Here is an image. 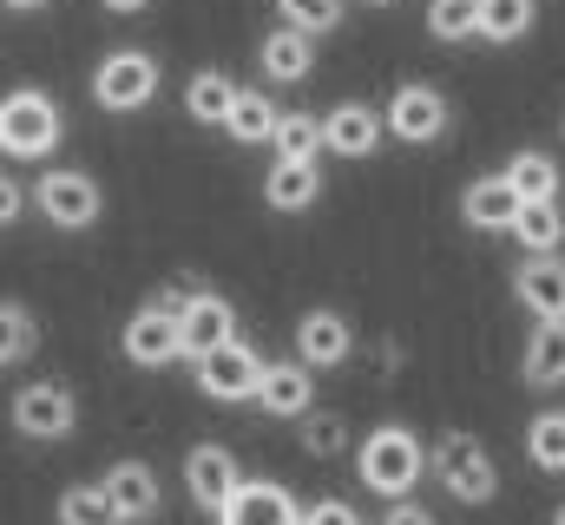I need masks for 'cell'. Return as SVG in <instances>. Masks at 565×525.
Here are the masks:
<instances>
[{"label":"cell","mask_w":565,"mask_h":525,"mask_svg":"<svg viewBox=\"0 0 565 525\" xmlns=\"http://www.w3.org/2000/svg\"><path fill=\"white\" fill-rule=\"evenodd\" d=\"M355 473H362V486H369L375 500H408L427 473V440L415 427H402V420H382V427L355 447Z\"/></svg>","instance_id":"obj_1"},{"label":"cell","mask_w":565,"mask_h":525,"mask_svg":"<svg viewBox=\"0 0 565 525\" xmlns=\"http://www.w3.org/2000/svg\"><path fill=\"white\" fill-rule=\"evenodd\" d=\"M60 138H66V119L46 86L0 93V158H46Z\"/></svg>","instance_id":"obj_2"},{"label":"cell","mask_w":565,"mask_h":525,"mask_svg":"<svg viewBox=\"0 0 565 525\" xmlns=\"http://www.w3.org/2000/svg\"><path fill=\"white\" fill-rule=\"evenodd\" d=\"M427 460H434V480L447 486V500H460V506H487V500L500 493V467H493V453H487L467 427L434 433Z\"/></svg>","instance_id":"obj_3"},{"label":"cell","mask_w":565,"mask_h":525,"mask_svg":"<svg viewBox=\"0 0 565 525\" xmlns=\"http://www.w3.org/2000/svg\"><path fill=\"white\" fill-rule=\"evenodd\" d=\"M33 211H40L53 231L79 237V231H93V224H99L106 191H99V178H93V171H79V164H53V171H40V184H33Z\"/></svg>","instance_id":"obj_4"},{"label":"cell","mask_w":565,"mask_h":525,"mask_svg":"<svg viewBox=\"0 0 565 525\" xmlns=\"http://www.w3.org/2000/svg\"><path fill=\"white\" fill-rule=\"evenodd\" d=\"M7 420H13V433L20 440H33V447H53V440H66L73 427H79V400L66 382H26V388H13V407H7Z\"/></svg>","instance_id":"obj_5"},{"label":"cell","mask_w":565,"mask_h":525,"mask_svg":"<svg viewBox=\"0 0 565 525\" xmlns=\"http://www.w3.org/2000/svg\"><path fill=\"white\" fill-rule=\"evenodd\" d=\"M158 60L145 53V46H119V53H106L99 66H93V106H106V113H145L151 99H158Z\"/></svg>","instance_id":"obj_6"},{"label":"cell","mask_w":565,"mask_h":525,"mask_svg":"<svg viewBox=\"0 0 565 525\" xmlns=\"http://www.w3.org/2000/svg\"><path fill=\"white\" fill-rule=\"evenodd\" d=\"M447 126H454V106H447V93L427 86V79L395 86V99H388V113H382V131H395L402 144H434Z\"/></svg>","instance_id":"obj_7"},{"label":"cell","mask_w":565,"mask_h":525,"mask_svg":"<svg viewBox=\"0 0 565 525\" xmlns=\"http://www.w3.org/2000/svg\"><path fill=\"white\" fill-rule=\"evenodd\" d=\"M264 382V349L257 342H224V349H211V355H198V388L211 394V400H224V407H237V400H250Z\"/></svg>","instance_id":"obj_8"},{"label":"cell","mask_w":565,"mask_h":525,"mask_svg":"<svg viewBox=\"0 0 565 525\" xmlns=\"http://www.w3.org/2000/svg\"><path fill=\"white\" fill-rule=\"evenodd\" d=\"M171 315H178V355H191V362L224 349V342H237V309L217 289H191Z\"/></svg>","instance_id":"obj_9"},{"label":"cell","mask_w":565,"mask_h":525,"mask_svg":"<svg viewBox=\"0 0 565 525\" xmlns=\"http://www.w3.org/2000/svg\"><path fill=\"white\" fill-rule=\"evenodd\" d=\"M184 486H191V500L217 519V513H224V500L244 486V467H237V453H231L224 440H198V447L184 453Z\"/></svg>","instance_id":"obj_10"},{"label":"cell","mask_w":565,"mask_h":525,"mask_svg":"<svg viewBox=\"0 0 565 525\" xmlns=\"http://www.w3.org/2000/svg\"><path fill=\"white\" fill-rule=\"evenodd\" d=\"M355 355V329L342 309H302L296 315V362L316 375V368H342Z\"/></svg>","instance_id":"obj_11"},{"label":"cell","mask_w":565,"mask_h":525,"mask_svg":"<svg viewBox=\"0 0 565 525\" xmlns=\"http://www.w3.org/2000/svg\"><path fill=\"white\" fill-rule=\"evenodd\" d=\"M119 355H126L132 368H171V362H178V315L158 309V302H145L139 315L119 329Z\"/></svg>","instance_id":"obj_12"},{"label":"cell","mask_w":565,"mask_h":525,"mask_svg":"<svg viewBox=\"0 0 565 525\" xmlns=\"http://www.w3.org/2000/svg\"><path fill=\"white\" fill-rule=\"evenodd\" d=\"M99 493L113 500L119 525H145V519H158V506H164V486H158V473H151L145 460H119V467H106Z\"/></svg>","instance_id":"obj_13"},{"label":"cell","mask_w":565,"mask_h":525,"mask_svg":"<svg viewBox=\"0 0 565 525\" xmlns=\"http://www.w3.org/2000/svg\"><path fill=\"white\" fill-rule=\"evenodd\" d=\"M217 525H302V506H296V493L277 486V480H244L224 500Z\"/></svg>","instance_id":"obj_14"},{"label":"cell","mask_w":565,"mask_h":525,"mask_svg":"<svg viewBox=\"0 0 565 525\" xmlns=\"http://www.w3.org/2000/svg\"><path fill=\"white\" fill-rule=\"evenodd\" d=\"M513 296L526 315L565 322V262L559 257H520L513 262Z\"/></svg>","instance_id":"obj_15"},{"label":"cell","mask_w":565,"mask_h":525,"mask_svg":"<svg viewBox=\"0 0 565 525\" xmlns=\"http://www.w3.org/2000/svg\"><path fill=\"white\" fill-rule=\"evenodd\" d=\"M270 420H302L309 407H316V375L302 368V362H264V382L250 394Z\"/></svg>","instance_id":"obj_16"},{"label":"cell","mask_w":565,"mask_h":525,"mask_svg":"<svg viewBox=\"0 0 565 525\" xmlns=\"http://www.w3.org/2000/svg\"><path fill=\"white\" fill-rule=\"evenodd\" d=\"M375 144H382V113H375V106H362V99L329 106V119H322V151H335V158H369Z\"/></svg>","instance_id":"obj_17"},{"label":"cell","mask_w":565,"mask_h":525,"mask_svg":"<svg viewBox=\"0 0 565 525\" xmlns=\"http://www.w3.org/2000/svg\"><path fill=\"white\" fill-rule=\"evenodd\" d=\"M513 211H520V197L507 191V178H473L467 191H460V224L467 231H513Z\"/></svg>","instance_id":"obj_18"},{"label":"cell","mask_w":565,"mask_h":525,"mask_svg":"<svg viewBox=\"0 0 565 525\" xmlns=\"http://www.w3.org/2000/svg\"><path fill=\"white\" fill-rule=\"evenodd\" d=\"M500 178H507V191H513L520 204H559V184H565L553 151H513Z\"/></svg>","instance_id":"obj_19"},{"label":"cell","mask_w":565,"mask_h":525,"mask_svg":"<svg viewBox=\"0 0 565 525\" xmlns=\"http://www.w3.org/2000/svg\"><path fill=\"white\" fill-rule=\"evenodd\" d=\"M257 66H264L277 86H302V79L316 73V40H309V33H296V26H277V33H264Z\"/></svg>","instance_id":"obj_20"},{"label":"cell","mask_w":565,"mask_h":525,"mask_svg":"<svg viewBox=\"0 0 565 525\" xmlns=\"http://www.w3.org/2000/svg\"><path fill=\"white\" fill-rule=\"evenodd\" d=\"M520 375H526V388H565V322H533Z\"/></svg>","instance_id":"obj_21"},{"label":"cell","mask_w":565,"mask_h":525,"mask_svg":"<svg viewBox=\"0 0 565 525\" xmlns=\"http://www.w3.org/2000/svg\"><path fill=\"white\" fill-rule=\"evenodd\" d=\"M507 237H513L526 257H559V244H565V211H559V204H520Z\"/></svg>","instance_id":"obj_22"},{"label":"cell","mask_w":565,"mask_h":525,"mask_svg":"<svg viewBox=\"0 0 565 525\" xmlns=\"http://www.w3.org/2000/svg\"><path fill=\"white\" fill-rule=\"evenodd\" d=\"M231 99H237V79H231L224 66H204V73L184 79V113H191L198 126H224Z\"/></svg>","instance_id":"obj_23"},{"label":"cell","mask_w":565,"mask_h":525,"mask_svg":"<svg viewBox=\"0 0 565 525\" xmlns=\"http://www.w3.org/2000/svg\"><path fill=\"white\" fill-rule=\"evenodd\" d=\"M322 197V171L316 164H270V178H264V204L270 211H309Z\"/></svg>","instance_id":"obj_24"},{"label":"cell","mask_w":565,"mask_h":525,"mask_svg":"<svg viewBox=\"0 0 565 525\" xmlns=\"http://www.w3.org/2000/svg\"><path fill=\"white\" fill-rule=\"evenodd\" d=\"M224 131H231L237 144H270V131H277V99L257 93V86H237V99H231V113H224Z\"/></svg>","instance_id":"obj_25"},{"label":"cell","mask_w":565,"mask_h":525,"mask_svg":"<svg viewBox=\"0 0 565 525\" xmlns=\"http://www.w3.org/2000/svg\"><path fill=\"white\" fill-rule=\"evenodd\" d=\"M270 144H277V164H316V158H322V119H309V113H277Z\"/></svg>","instance_id":"obj_26"},{"label":"cell","mask_w":565,"mask_h":525,"mask_svg":"<svg viewBox=\"0 0 565 525\" xmlns=\"http://www.w3.org/2000/svg\"><path fill=\"white\" fill-rule=\"evenodd\" d=\"M526 460L540 473H565V407H546L526 420Z\"/></svg>","instance_id":"obj_27"},{"label":"cell","mask_w":565,"mask_h":525,"mask_svg":"<svg viewBox=\"0 0 565 525\" xmlns=\"http://www.w3.org/2000/svg\"><path fill=\"white\" fill-rule=\"evenodd\" d=\"M533 13H540V0H480V40L513 46L533 33Z\"/></svg>","instance_id":"obj_28"},{"label":"cell","mask_w":565,"mask_h":525,"mask_svg":"<svg viewBox=\"0 0 565 525\" xmlns=\"http://www.w3.org/2000/svg\"><path fill=\"white\" fill-rule=\"evenodd\" d=\"M40 349V322L26 302H0V368H20Z\"/></svg>","instance_id":"obj_29"},{"label":"cell","mask_w":565,"mask_h":525,"mask_svg":"<svg viewBox=\"0 0 565 525\" xmlns=\"http://www.w3.org/2000/svg\"><path fill=\"white\" fill-rule=\"evenodd\" d=\"M277 13H282V26H296V33L322 40V33H335V26H342L349 0H277Z\"/></svg>","instance_id":"obj_30"},{"label":"cell","mask_w":565,"mask_h":525,"mask_svg":"<svg viewBox=\"0 0 565 525\" xmlns=\"http://www.w3.org/2000/svg\"><path fill=\"white\" fill-rule=\"evenodd\" d=\"M427 33L434 40H473L480 33V0H427Z\"/></svg>","instance_id":"obj_31"},{"label":"cell","mask_w":565,"mask_h":525,"mask_svg":"<svg viewBox=\"0 0 565 525\" xmlns=\"http://www.w3.org/2000/svg\"><path fill=\"white\" fill-rule=\"evenodd\" d=\"M60 525H119V513H113V500L93 480V486H66L60 493Z\"/></svg>","instance_id":"obj_32"},{"label":"cell","mask_w":565,"mask_h":525,"mask_svg":"<svg viewBox=\"0 0 565 525\" xmlns=\"http://www.w3.org/2000/svg\"><path fill=\"white\" fill-rule=\"evenodd\" d=\"M302 453L309 460H335V453H349V427L335 420V414H302Z\"/></svg>","instance_id":"obj_33"},{"label":"cell","mask_w":565,"mask_h":525,"mask_svg":"<svg viewBox=\"0 0 565 525\" xmlns=\"http://www.w3.org/2000/svg\"><path fill=\"white\" fill-rule=\"evenodd\" d=\"M302 525H362V513H355L349 500H316V506L302 513Z\"/></svg>","instance_id":"obj_34"},{"label":"cell","mask_w":565,"mask_h":525,"mask_svg":"<svg viewBox=\"0 0 565 525\" xmlns=\"http://www.w3.org/2000/svg\"><path fill=\"white\" fill-rule=\"evenodd\" d=\"M20 211H26V191L0 171V231H7V224H20Z\"/></svg>","instance_id":"obj_35"},{"label":"cell","mask_w":565,"mask_h":525,"mask_svg":"<svg viewBox=\"0 0 565 525\" xmlns=\"http://www.w3.org/2000/svg\"><path fill=\"white\" fill-rule=\"evenodd\" d=\"M382 525H434V513H427V506H415V500H395V513H388Z\"/></svg>","instance_id":"obj_36"},{"label":"cell","mask_w":565,"mask_h":525,"mask_svg":"<svg viewBox=\"0 0 565 525\" xmlns=\"http://www.w3.org/2000/svg\"><path fill=\"white\" fill-rule=\"evenodd\" d=\"M99 7H106V13H126V20H132V13H145V7H151V0H99Z\"/></svg>","instance_id":"obj_37"},{"label":"cell","mask_w":565,"mask_h":525,"mask_svg":"<svg viewBox=\"0 0 565 525\" xmlns=\"http://www.w3.org/2000/svg\"><path fill=\"white\" fill-rule=\"evenodd\" d=\"M0 7H7V13H40L46 0H0Z\"/></svg>","instance_id":"obj_38"},{"label":"cell","mask_w":565,"mask_h":525,"mask_svg":"<svg viewBox=\"0 0 565 525\" xmlns=\"http://www.w3.org/2000/svg\"><path fill=\"white\" fill-rule=\"evenodd\" d=\"M553 525H565V506H559V513H553Z\"/></svg>","instance_id":"obj_39"},{"label":"cell","mask_w":565,"mask_h":525,"mask_svg":"<svg viewBox=\"0 0 565 525\" xmlns=\"http://www.w3.org/2000/svg\"><path fill=\"white\" fill-rule=\"evenodd\" d=\"M369 7H388V0H369Z\"/></svg>","instance_id":"obj_40"},{"label":"cell","mask_w":565,"mask_h":525,"mask_svg":"<svg viewBox=\"0 0 565 525\" xmlns=\"http://www.w3.org/2000/svg\"><path fill=\"white\" fill-rule=\"evenodd\" d=\"M559 138H565V119H559Z\"/></svg>","instance_id":"obj_41"}]
</instances>
